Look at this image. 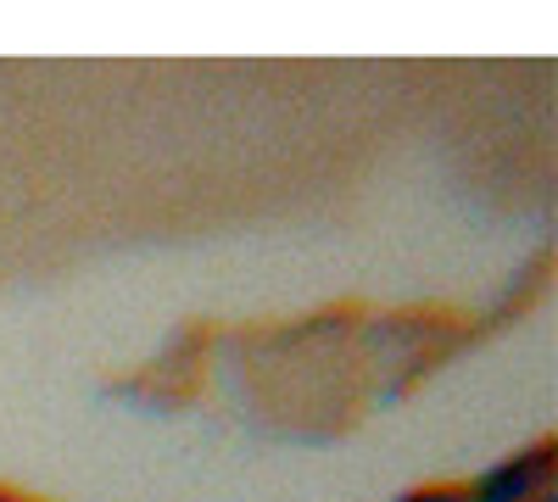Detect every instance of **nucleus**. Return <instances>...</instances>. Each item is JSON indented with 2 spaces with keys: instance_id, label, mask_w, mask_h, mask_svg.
<instances>
[{
  "instance_id": "obj_1",
  "label": "nucleus",
  "mask_w": 558,
  "mask_h": 502,
  "mask_svg": "<svg viewBox=\"0 0 558 502\" xmlns=\"http://www.w3.org/2000/svg\"><path fill=\"white\" fill-rule=\"evenodd\" d=\"M553 469H558V446L553 441H536L531 452H514L508 464L486 469L470 491V502H531L536 491L553 486Z\"/></svg>"
},
{
  "instance_id": "obj_2",
  "label": "nucleus",
  "mask_w": 558,
  "mask_h": 502,
  "mask_svg": "<svg viewBox=\"0 0 558 502\" xmlns=\"http://www.w3.org/2000/svg\"><path fill=\"white\" fill-rule=\"evenodd\" d=\"M397 502H470V491H408Z\"/></svg>"
},
{
  "instance_id": "obj_3",
  "label": "nucleus",
  "mask_w": 558,
  "mask_h": 502,
  "mask_svg": "<svg viewBox=\"0 0 558 502\" xmlns=\"http://www.w3.org/2000/svg\"><path fill=\"white\" fill-rule=\"evenodd\" d=\"M531 502H558V497H553V486H547V491H536V497H531Z\"/></svg>"
}]
</instances>
